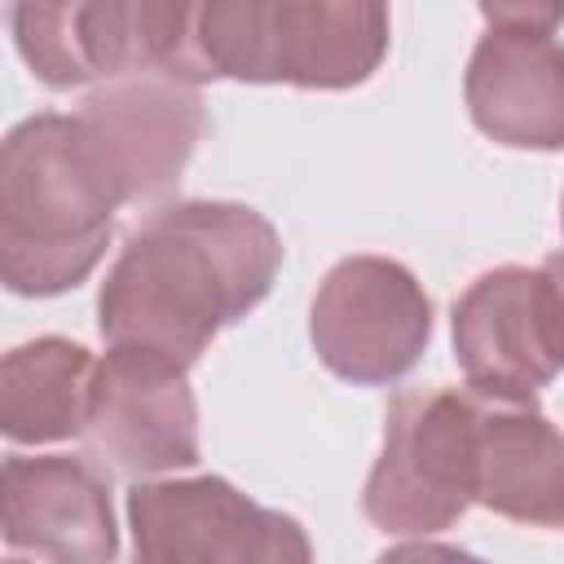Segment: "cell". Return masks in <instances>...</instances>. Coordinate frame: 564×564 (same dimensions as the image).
Here are the masks:
<instances>
[{"label":"cell","instance_id":"6da1fadb","mask_svg":"<svg viewBox=\"0 0 564 564\" xmlns=\"http://www.w3.org/2000/svg\"><path fill=\"white\" fill-rule=\"evenodd\" d=\"M278 256L273 229L247 207L189 203L159 212L132 234L101 291V335L115 348L185 366L216 326L264 295Z\"/></svg>","mask_w":564,"mask_h":564},{"label":"cell","instance_id":"7a4b0ae2","mask_svg":"<svg viewBox=\"0 0 564 564\" xmlns=\"http://www.w3.org/2000/svg\"><path fill=\"white\" fill-rule=\"evenodd\" d=\"M123 189L84 119H26L4 145L0 242L13 291H62L106 247Z\"/></svg>","mask_w":564,"mask_h":564},{"label":"cell","instance_id":"3957f363","mask_svg":"<svg viewBox=\"0 0 564 564\" xmlns=\"http://www.w3.org/2000/svg\"><path fill=\"white\" fill-rule=\"evenodd\" d=\"M203 75L352 84L383 53L379 9L335 4H212L194 13Z\"/></svg>","mask_w":564,"mask_h":564},{"label":"cell","instance_id":"277c9868","mask_svg":"<svg viewBox=\"0 0 564 564\" xmlns=\"http://www.w3.org/2000/svg\"><path fill=\"white\" fill-rule=\"evenodd\" d=\"M476 498V397L405 392L366 489V516L392 533L449 524Z\"/></svg>","mask_w":564,"mask_h":564},{"label":"cell","instance_id":"5b68a950","mask_svg":"<svg viewBox=\"0 0 564 564\" xmlns=\"http://www.w3.org/2000/svg\"><path fill=\"white\" fill-rule=\"evenodd\" d=\"M454 344L476 392L529 401L564 366V260L480 278L454 308Z\"/></svg>","mask_w":564,"mask_h":564},{"label":"cell","instance_id":"8992f818","mask_svg":"<svg viewBox=\"0 0 564 564\" xmlns=\"http://www.w3.org/2000/svg\"><path fill=\"white\" fill-rule=\"evenodd\" d=\"M137 564H308L295 520L256 507L225 480L132 489Z\"/></svg>","mask_w":564,"mask_h":564},{"label":"cell","instance_id":"52a82bcc","mask_svg":"<svg viewBox=\"0 0 564 564\" xmlns=\"http://www.w3.org/2000/svg\"><path fill=\"white\" fill-rule=\"evenodd\" d=\"M494 31L467 75L476 123L507 145H564V48L551 40L564 9H485Z\"/></svg>","mask_w":564,"mask_h":564},{"label":"cell","instance_id":"ba28073f","mask_svg":"<svg viewBox=\"0 0 564 564\" xmlns=\"http://www.w3.org/2000/svg\"><path fill=\"white\" fill-rule=\"evenodd\" d=\"M313 339L339 375L361 383L392 379L427 339V300L397 264L348 260L313 304Z\"/></svg>","mask_w":564,"mask_h":564},{"label":"cell","instance_id":"9c48e42d","mask_svg":"<svg viewBox=\"0 0 564 564\" xmlns=\"http://www.w3.org/2000/svg\"><path fill=\"white\" fill-rule=\"evenodd\" d=\"M88 432L128 471L194 463V405L181 366L115 348L93 375Z\"/></svg>","mask_w":564,"mask_h":564},{"label":"cell","instance_id":"30bf717a","mask_svg":"<svg viewBox=\"0 0 564 564\" xmlns=\"http://www.w3.org/2000/svg\"><path fill=\"white\" fill-rule=\"evenodd\" d=\"M4 538L48 564H110V502L93 467L75 458H9Z\"/></svg>","mask_w":564,"mask_h":564},{"label":"cell","instance_id":"8fae6325","mask_svg":"<svg viewBox=\"0 0 564 564\" xmlns=\"http://www.w3.org/2000/svg\"><path fill=\"white\" fill-rule=\"evenodd\" d=\"M476 498L511 520L564 524V436L524 401L476 392Z\"/></svg>","mask_w":564,"mask_h":564},{"label":"cell","instance_id":"7c38bea8","mask_svg":"<svg viewBox=\"0 0 564 564\" xmlns=\"http://www.w3.org/2000/svg\"><path fill=\"white\" fill-rule=\"evenodd\" d=\"M79 119L88 123L93 141L101 145L123 198H141L181 172V163L194 145L198 101L181 97L176 88L141 84V88H119V93L93 97Z\"/></svg>","mask_w":564,"mask_h":564},{"label":"cell","instance_id":"4fadbf2b","mask_svg":"<svg viewBox=\"0 0 564 564\" xmlns=\"http://www.w3.org/2000/svg\"><path fill=\"white\" fill-rule=\"evenodd\" d=\"M93 361L75 344H26L4 361V432L13 441H53L88 427Z\"/></svg>","mask_w":564,"mask_h":564},{"label":"cell","instance_id":"5bb4252c","mask_svg":"<svg viewBox=\"0 0 564 564\" xmlns=\"http://www.w3.org/2000/svg\"><path fill=\"white\" fill-rule=\"evenodd\" d=\"M379 564H480L463 551H449V546H401L392 555H383Z\"/></svg>","mask_w":564,"mask_h":564},{"label":"cell","instance_id":"9a60e30c","mask_svg":"<svg viewBox=\"0 0 564 564\" xmlns=\"http://www.w3.org/2000/svg\"><path fill=\"white\" fill-rule=\"evenodd\" d=\"M9 564H22V560H9Z\"/></svg>","mask_w":564,"mask_h":564}]
</instances>
